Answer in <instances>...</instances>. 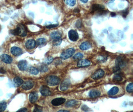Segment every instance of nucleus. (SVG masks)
Masks as SVG:
<instances>
[{
  "instance_id": "1",
  "label": "nucleus",
  "mask_w": 133,
  "mask_h": 112,
  "mask_svg": "<svg viewBox=\"0 0 133 112\" xmlns=\"http://www.w3.org/2000/svg\"><path fill=\"white\" fill-rule=\"evenodd\" d=\"M46 83L51 86L58 85L60 82V79L56 76H49L45 79Z\"/></svg>"
},
{
  "instance_id": "2",
  "label": "nucleus",
  "mask_w": 133,
  "mask_h": 112,
  "mask_svg": "<svg viewBox=\"0 0 133 112\" xmlns=\"http://www.w3.org/2000/svg\"><path fill=\"white\" fill-rule=\"evenodd\" d=\"M75 50L74 48H70L69 49H66L64 51H63L60 57L62 60H66L70 57H71L75 53Z\"/></svg>"
},
{
  "instance_id": "3",
  "label": "nucleus",
  "mask_w": 133,
  "mask_h": 112,
  "mask_svg": "<svg viewBox=\"0 0 133 112\" xmlns=\"http://www.w3.org/2000/svg\"><path fill=\"white\" fill-rule=\"evenodd\" d=\"M127 59L124 56H119L117 57L115 61L116 66L121 68L125 67L127 64Z\"/></svg>"
},
{
  "instance_id": "4",
  "label": "nucleus",
  "mask_w": 133,
  "mask_h": 112,
  "mask_svg": "<svg viewBox=\"0 0 133 112\" xmlns=\"http://www.w3.org/2000/svg\"><path fill=\"white\" fill-rule=\"evenodd\" d=\"M15 30L16 31L17 35H19L21 36H25L27 34V31L25 27L22 24H20L16 29H15Z\"/></svg>"
},
{
  "instance_id": "5",
  "label": "nucleus",
  "mask_w": 133,
  "mask_h": 112,
  "mask_svg": "<svg viewBox=\"0 0 133 112\" xmlns=\"http://www.w3.org/2000/svg\"><path fill=\"white\" fill-rule=\"evenodd\" d=\"M104 75V71L101 69H100L97 70L92 75V78L94 80H98L102 78Z\"/></svg>"
},
{
  "instance_id": "6",
  "label": "nucleus",
  "mask_w": 133,
  "mask_h": 112,
  "mask_svg": "<svg viewBox=\"0 0 133 112\" xmlns=\"http://www.w3.org/2000/svg\"><path fill=\"white\" fill-rule=\"evenodd\" d=\"M68 37L70 41L72 42H76L79 38V35L75 30H70L68 32Z\"/></svg>"
},
{
  "instance_id": "7",
  "label": "nucleus",
  "mask_w": 133,
  "mask_h": 112,
  "mask_svg": "<svg viewBox=\"0 0 133 112\" xmlns=\"http://www.w3.org/2000/svg\"><path fill=\"white\" fill-rule=\"evenodd\" d=\"M71 85L70 81L69 79H65L60 85V90L61 91L67 90Z\"/></svg>"
},
{
  "instance_id": "8",
  "label": "nucleus",
  "mask_w": 133,
  "mask_h": 112,
  "mask_svg": "<svg viewBox=\"0 0 133 112\" xmlns=\"http://www.w3.org/2000/svg\"><path fill=\"white\" fill-rule=\"evenodd\" d=\"M40 91L42 95L44 96H48L51 94V92L49 88L45 85L42 86L41 87Z\"/></svg>"
},
{
  "instance_id": "9",
  "label": "nucleus",
  "mask_w": 133,
  "mask_h": 112,
  "mask_svg": "<svg viewBox=\"0 0 133 112\" xmlns=\"http://www.w3.org/2000/svg\"><path fill=\"white\" fill-rule=\"evenodd\" d=\"M34 86V83L31 81H27L25 82H23L22 84V88L25 90H29L32 88Z\"/></svg>"
},
{
  "instance_id": "10",
  "label": "nucleus",
  "mask_w": 133,
  "mask_h": 112,
  "mask_svg": "<svg viewBox=\"0 0 133 112\" xmlns=\"http://www.w3.org/2000/svg\"><path fill=\"white\" fill-rule=\"evenodd\" d=\"M18 67L21 71H24L27 69V63L26 60H22L19 62Z\"/></svg>"
},
{
  "instance_id": "11",
  "label": "nucleus",
  "mask_w": 133,
  "mask_h": 112,
  "mask_svg": "<svg viewBox=\"0 0 133 112\" xmlns=\"http://www.w3.org/2000/svg\"><path fill=\"white\" fill-rule=\"evenodd\" d=\"M11 53L13 55L16 56H20L22 53V49L20 48V47H16V46L12 47L11 48Z\"/></svg>"
},
{
  "instance_id": "12",
  "label": "nucleus",
  "mask_w": 133,
  "mask_h": 112,
  "mask_svg": "<svg viewBox=\"0 0 133 112\" xmlns=\"http://www.w3.org/2000/svg\"><path fill=\"white\" fill-rule=\"evenodd\" d=\"M65 102V99L63 98H57L54 99L51 101V104L54 106H58L62 105Z\"/></svg>"
},
{
  "instance_id": "13",
  "label": "nucleus",
  "mask_w": 133,
  "mask_h": 112,
  "mask_svg": "<svg viewBox=\"0 0 133 112\" xmlns=\"http://www.w3.org/2000/svg\"><path fill=\"white\" fill-rule=\"evenodd\" d=\"M25 47L28 49L34 48L36 45V42L34 40H29L25 43Z\"/></svg>"
},
{
  "instance_id": "14",
  "label": "nucleus",
  "mask_w": 133,
  "mask_h": 112,
  "mask_svg": "<svg viewBox=\"0 0 133 112\" xmlns=\"http://www.w3.org/2000/svg\"><path fill=\"white\" fill-rule=\"evenodd\" d=\"M38 98V94L36 92H31L29 95V100L31 103H36L37 101Z\"/></svg>"
},
{
  "instance_id": "15",
  "label": "nucleus",
  "mask_w": 133,
  "mask_h": 112,
  "mask_svg": "<svg viewBox=\"0 0 133 112\" xmlns=\"http://www.w3.org/2000/svg\"><path fill=\"white\" fill-rule=\"evenodd\" d=\"M1 59L2 61H3L4 63L7 64H10L13 61V58L10 55L6 54H3L1 56Z\"/></svg>"
},
{
  "instance_id": "16",
  "label": "nucleus",
  "mask_w": 133,
  "mask_h": 112,
  "mask_svg": "<svg viewBox=\"0 0 133 112\" xmlns=\"http://www.w3.org/2000/svg\"><path fill=\"white\" fill-rule=\"evenodd\" d=\"M90 61L87 59L80 60L77 63V66L79 67L87 66L90 65Z\"/></svg>"
},
{
  "instance_id": "17",
  "label": "nucleus",
  "mask_w": 133,
  "mask_h": 112,
  "mask_svg": "<svg viewBox=\"0 0 133 112\" xmlns=\"http://www.w3.org/2000/svg\"><path fill=\"white\" fill-rule=\"evenodd\" d=\"M100 94H101L100 92L99 91L94 89L90 91L89 94V96L90 97L94 98H96V97L100 96Z\"/></svg>"
},
{
  "instance_id": "18",
  "label": "nucleus",
  "mask_w": 133,
  "mask_h": 112,
  "mask_svg": "<svg viewBox=\"0 0 133 112\" xmlns=\"http://www.w3.org/2000/svg\"><path fill=\"white\" fill-rule=\"evenodd\" d=\"M104 9V7L101 5L98 4H94L92 5V12H100V11L103 10Z\"/></svg>"
},
{
  "instance_id": "19",
  "label": "nucleus",
  "mask_w": 133,
  "mask_h": 112,
  "mask_svg": "<svg viewBox=\"0 0 133 112\" xmlns=\"http://www.w3.org/2000/svg\"><path fill=\"white\" fill-rule=\"evenodd\" d=\"M91 47V45L88 42H84L80 45V49L82 50H86Z\"/></svg>"
},
{
  "instance_id": "20",
  "label": "nucleus",
  "mask_w": 133,
  "mask_h": 112,
  "mask_svg": "<svg viewBox=\"0 0 133 112\" xmlns=\"http://www.w3.org/2000/svg\"><path fill=\"white\" fill-rule=\"evenodd\" d=\"M50 37L52 40L61 38V33L59 31H53L50 34Z\"/></svg>"
},
{
  "instance_id": "21",
  "label": "nucleus",
  "mask_w": 133,
  "mask_h": 112,
  "mask_svg": "<svg viewBox=\"0 0 133 112\" xmlns=\"http://www.w3.org/2000/svg\"><path fill=\"white\" fill-rule=\"evenodd\" d=\"M14 82L16 87H19L22 85L23 82V80L19 77H16L14 79Z\"/></svg>"
},
{
  "instance_id": "22",
  "label": "nucleus",
  "mask_w": 133,
  "mask_h": 112,
  "mask_svg": "<svg viewBox=\"0 0 133 112\" xmlns=\"http://www.w3.org/2000/svg\"><path fill=\"white\" fill-rule=\"evenodd\" d=\"M119 90V89L117 87H114L108 91V94L109 96H114L118 93Z\"/></svg>"
},
{
  "instance_id": "23",
  "label": "nucleus",
  "mask_w": 133,
  "mask_h": 112,
  "mask_svg": "<svg viewBox=\"0 0 133 112\" xmlns=\"http://www.w3.org/2000/svg\"><path fill=\"white\" fill-rule=\"evenodd\" d=\"M78 102L75 100H71L68 101L66 103L65 106L66 107H73L77 105Z\"/></svg>"
},
{
  "instance_id": "24",
  "label": "nucleus",
  "mask_w": 133,
  "mask_h": 112,
  "mask_svg": "<svg viewBox=\"0 0 133 112\" xmlns=\"http://www.w3.org/2000/svg\"><path fill=\"white\" fill-rule=\"evenodd\" d=\"M46 43V40L44 38H40L37 40L36 41V45L39 46H42L44 45Z\"/></svg>"
},
{
  "instance_id": "25",
  "label": "nucleus",
  "mask_w": 133,
  "mask_h": 112,
  "mask_svg": "<svg viewBox=\"0 0 133 112\" xmlns=\"http://www.w3.org/2000/svg\"><path fill=\"white\" fill-rule=\"evenodd\" d=\"M29 72L32 75H37L39 73V70L38 68L34 67H30L28 69Z\"/></svg>"
},
{
  "instance_id": "26",
  "label": "nucleus",
  "mask_w": 133,
  "mask_h": 112,
  "mask_svg": "<svg viewBox=\"0 0 133 112\" xmlns=\"http://www.w3.org/2000/svg\"><path fill=\"white\" fill-rule=\"evenodd\" d=\"M64 2L66 5L73 7L76 4V0H64Z\"/></svg>"
},
{
  "instance_id": "27",
  "label": "nucleus",
  "mask_w": 133,
  "mask_h": 112,
  "mask_svg": "<svg viewBox=\"0 0 133 112\" xmlns=\"http://www.w3.org/2000/svg\"><path fill=\"white\" fill-rule=\"evenodd\" d=\"M53 61V58L52 57H48L46 59H45L43 62V64L45 65H48L52 63Z\"/></svg>"
},
{
  "instance_id": "28",
  "label": "nucleus",
  "mask_w": 133,
  "mask_h": 112,
  "mask_svg": "<svg viewBox=\"0 0 133 112\" xmlns=\"http://www.w3.org/2000/svg\"><path fill=\"white\" fill-rule=\"evenodd\" d=\"M7 108V103L5 102H0V112H4Z\"/></svg>"
},
{
  "instance_id": "29",
  "label": "nucleus",
  "mask_w": 133,
  "mask_h": 112,
  "mask_svg": "<svg viewBox=\"0 0 133 112\" xmlns=\"http://www.w3.org/2000/svg\"><path fill=\"white\" fill-rule=\"evenodd\" d=\"M61 43H62V39L59 38V39L53 40L52 44L54 46H58V45H59L61 44Z\"/></svg>"
},
{
  "instance_id": "30",
  "label": "nucleus",
  "mask_w": 133,
  "mask_h": 112,
  "mask_svg": "<svg viewBox=\"0 0 133 112\" xmlns=\"http://www.w3.org/2000/svg\"><path fill=\"white\" fill-rule=\"evenodd\" d=\"M113 79L117 81H121L123 80V77L120 74L117 73V74L115 75Z\"/></svg>"
},
{
  "instance_id": "31",
  "label": "nucleus",
  "mask_w": 133,
  "mask_h": 112,
  "mask_svg": "<svg viewBox=\"0 0 133 112\" xmlns=\"http://www.w3.org/2000/svg\"><path fill=\"white\" fill-rule=\"evenodd\" d=\"M126 90L129 93H132L133 92V84L131 83L129 84L126 88Z\"/></svg>"
},
{
  "instance_id": "32",
  "label": "nucleus",
  "mask_w": 133,
  "mask_h": 112,
  "mask_svg": "<svg viewBox=\"0 0 133 112\" xmlns=\"http://www.w3.org/2000/svg\"><path fill=\"white\" fill-rule=\"evenodd\" d=\"M83 57V55L81 53H77L73 56L74 60H81Z\"/></svg>"
},
{
  "instance_id": "33",
  "label": "nucleus",
  "mask_w": 133,
  "mask_h": 112,
  "mask_svg": "<svg viewBox=\"0 0 133 112\" xmlns=\"http://www.w3.org/2000/svg\"><path fill=\"white\" fill-rule=\"evenodd\" d=\"M40 70L41 72H46L48 70V67L46 66V65L45 64H43V65H42L40 68Z\"/></svg>"
},
{
  "instance_id": "34",
  "label": "nucleus",
  "mask_w": 133,
  "mask_h": 112,
  "mask_svg": "<svg viewBox=\"0 0 133 112\" xmlns=\"http://www.w3.org/2000/svg\"><path fill=\"white\" fill-rule=\"evenodd\" d=\"M107 59V57L105 56H100L98 58V60L101 62H104Z\"/></svg>"
},
{
  "instance_id": "35",
  "label": "nucleus",
  "mask_w": 133,
  "mask_h": 112,
  "mask_svg": "<svg viewBox=\"0 0 133 112\" xmlns=\"http://www.w3.org/2000/svg\"><path fill=\"white\" fill-rule=\"evenodd\" d=\"M42 111H43V108L42 107H40L39 106H36L34 110V112H42Z\"/></svg>"
},
{
  "instance_id": "36",
  "label": "nucleus",
  "mask_w": 133,
  "mask_h": 112,
  "mask_svg": "<svg viewBox=\"0 0 133 112\" xmlns=\"http://www.w3.org/2000/svg\"><path fill=\"white\" fill-rule=\"evenodd\" d=\"M81 109H82L83 111H88L89 110V108H88V107L87 106L85 105L82 106V108H81Z\"/></svg>"
},
{
  "instance_id": "37",
  "label": "nucleus",
  "mask_w": 133,
  "mask_h": 112,
  "mask_svg": "<svg viewBox=\"0 0 133 112\" xmlns=\"http://www.w3.org/2000/svg\"><path fill=\"white\" fill-rule=\"evenodd\" d=\"M58 26V24H50L48 26H46V28H53L54 27H56Z\"/></svg>"
},
{
  "instance_id": "38",
  "label": "nucleus",
  "mask_w": 133,
  "mask_h": 112,
  "mask_svg": "<svg viewBox=\"0 0 133 112\" xmlns=\"http://www.w3.org/2000/svg\"><path fill=\"white\" fill-rule=\"evenodd\" d=\"M81 25H82V24H81V21H80V20H78V21L77 22H76V26H77V27H78V28H80V27L81 26Z\"/></svg>"
},
{
  "instance_id": "39",
  "label": "nucleus",
  "mask_w": 133,
  "mask_h": 112,
  "mask_svg": "<svg viewBox=\"0 0 133 112\" xmlns=\"http://www.w3.org/2000/svg\"><path fill=\"white\" fill-rule=\"evenodd\" d=\"M27 109L26 108H22L19 110L17 112H27Z\"/></svg>"
},
{
  "instance_id": "40",
  "label": "nucleus",
  "mask_w": 133,
  "mask_h": 112,
  "mask_svg": "<svg viewBox=\"0 0 133 112\" xmlns=\"http://www.w3.org/2000/svg\"><path fill=\"white\" fill-rule=\"evenodd\" d=\"M6 73V71L4 69V68H3V67L0 68V73L4 74Z\"/></svg>"
},
{
  "instance_id": "41",
  "label": "nucleus",
  "mask_w": 133,
  "mask_h": 112,
  "mask_svg": "<svg viewBox=\"0 0 133 112\" xmlns=\"http://www.w3.org/2000/svg\"><path fill=\"white\" fill-rule=\"evenodd\" d=\"M128 14V11H125L123 13V17L125 18V17H126V16Z\"/></svg>"
},
{
  "instance_id": "42",
  "label": "nucleus",
  "mask_w": 133,
  "mask_h": 112,
  "mask_svg": "<svg viewBox=\"0 0 133 112\" xmlns=\"http://www.w3.org/2000/svg\"><path fill=\"white\" fill-rule=\"evenodd\" d=\"M68 112L69 111H67V110H59L58 111V112Z\"/></svg>"
},
{
  "instance_id": "43",
  "label": "nucleus",
  "mask_w": 133,
  "mask_h": 112,
  "mask_svg": "<svg viewBox=\"0 0 133 112\" xmlns=\"http://www.w3.org/2000/svg\"><path fill=\"white\" fill-rule=\"evenodd\" d=\"M88 0H81V1L82 2L84 3H87V2H88Z\"/></svg>"
},
{
  "instance_id": "44",
  "label": "nucleus",
  "mask_w": 133,
  "mask_h": 112,
  "mask_svg": "<svg viewBox=\"0 0 133 112\" xmlns=\"http://www.w3.org/2000/svg\"><path fill=\"white\" fill-rule=\"evenodd\" d=\"M115 15H116L115 13H111V16H112V17L114 16H115Z\"/></svg>"
},
{
  "instance_id": "45",
  "label": "nucleus",
  "mask_w": 133,
  "mask_h": 112,
  "mask_svg": "<svg viewBox=\"0 0 133 112\" xmlns=\"http://www.w3.org/2000/svg\"><path fill=\"white\" fill-rule=\"evenodd\" d=\"M0 30H1V25H0Z\"/></svg>"
}]
</instances>
